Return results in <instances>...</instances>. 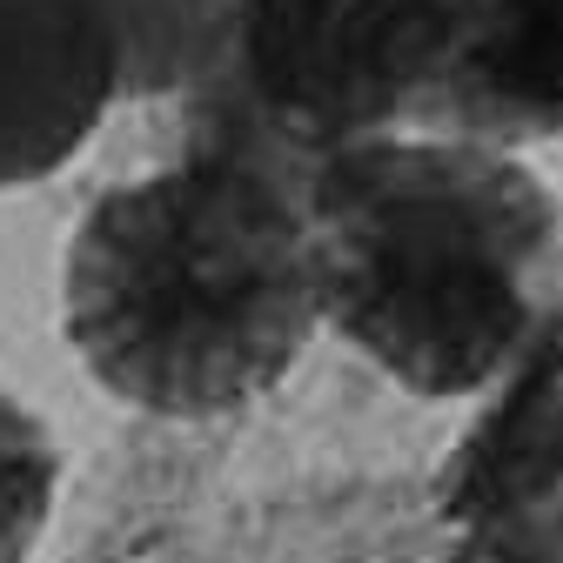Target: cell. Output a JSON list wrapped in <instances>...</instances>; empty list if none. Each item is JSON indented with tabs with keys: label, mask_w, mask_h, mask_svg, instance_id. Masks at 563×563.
Instances as JSON below:
<instances>
[{
	"label": "cell",
	"mask_w": 563,
	"mask_h": 563,
	"mask_svg": "<svg viewBox=\"0 0 563 563\" xmlns=\"http://www.w3.org/2000/svg\"><path fill=\"white\" fill-rule=\"evenodd\" d=\"M322 329L416 402L497 383L563 309V195L489 141L389 128L316 155Z\"/></svg>",
	"instance_id": "cell-2"
},
{
	"label": "cell",
	"mask_w": 563,
	"mask_h": 563,
	"mask_svg": "<svg viewBox=\"0 0 563 563\" xmlns=\"http://www.w3.org/2000/svg\"><path fill=\"white\" fill-rule=\"evenodd\" d=\"M309 168L242 75L162 108L155 162L95 188L60 255V335L128 409L201 430L262 409L322 329Z\"/></svg>",
	"instance_id": "cell-1"
},
{
	"label": "cell",
	"mask_w": 563,
	"mask_h": 563,
	"mask_svg": "<svg viewBox=\"0 0 563 563\" xmlns=\"http://www.w3.org/2000/svg\"><path fill=\"white\" fill-rule=\"evenodd\" d=\"M437 530L443 563H563V476L476 497L437 517Z\"/></svg>",
	"instance_id": "cell-7"
},
{
	"label": "cell",
	"mask_w": 563,
	"mask_h": 563,
	"mask_svg": "<svg viewBox=\"0 0 563 563\" xmlns=\"http://www.w3.org/2000/svg\"><path fill=\"white\" fill-rule=\"evenodd\" d=\"M235 75L309 155L409 128L463 41L470 0H235Z\"/></svg>",
	"instance_id": "cell-3"
},
{
	"label": "cell",
	"mask_w": 563,
	"mask_h": 563,
	"mask_svg": "<svg viewBox=\"0 0 563 563\" xmlns=\"http://www.w3.org/2000/svg\"><path fill=\"white\" fill-rule=\"evenodd\" d=\"M60 497V443L47 416L0 383V563H34Z\"/></svg>",
	"instance_id": "cell-8"
},
{
	"label": "cell",
	"mask_w": 563,
	"mask_h": 563,
	"mask_svg": "<svg viewBox=\"0 0 563 563\" xmlns=\"http://www.w3.org/2000/svg\"><path fill=\"white\" fill-rule=\"evenodd\" d=\"M121 60V101L175 108L235 75L242 14L235 0H101Z\"/></svg>",
	"instance_id": "cell-6"
},
{
	"label": "cell",
	"mask_w": 563,
	"mask_h": 563,
	"mask_svg": "<svg viewBox=\"0 0 563 563\" xmlns=\"http://www.w3.org/2000/svg\"><path fill=\"white\" fill-rule=\"evenodd\" d=\"M121 108L101 0H0V195L75 162Z\"/></svg>",
	"instance_id": "cell-4"
},
{
	"label": "cell",
	"mask_w": 563,
	"mask_h": 563,
	"mask_svg": "<svg viewBox=\"0 0 563 563\" xmlns=\"http://www.w3.org/2000/svg\"><path fill=\"white\" fill-rule=\"evenodd\" d=\"M409 128L517 155L563 141V0H470L463 41Z\"/></svg>",
	"instance_id": "cell-5"
}]
</instances>
